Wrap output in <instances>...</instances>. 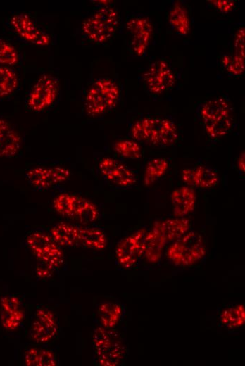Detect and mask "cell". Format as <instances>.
<instances>
[{
	"mask_svg": "<svg viewBox=\"0 0 245 366\" xmlns=\"http://www.w3.org/2000/svg\"><path fill=\"white\" fill-rule=\"evenodd\" d=\"M51 269H49L45 266L44 267H37L36 268V274L37 276L39 278L46 279L49 278L52 274Z\"/></svg>",
	"mask_w": 245,
	"mask_h": 366,
	"instance_id": "e575fe53",
	"label": "cell"
},
{
	"mask_svg": "<svg viewBox=\"0 0 245 366\" xmlns=\"http://www.w3.org/2000/svg\"><path fill=\"white\" fill-rule=\"evenodd\" d=\"M108 239L105 232L95 227L79 225L78 246L101 251L106 248Z\"/></svg>",
	"mask_w": 245,
	"mask_h": 366,
	"instance_id": "cb8c5ba5",
	"label": "cell"
},
{
	"mask_svg": "<svg viewBox=\"0 0 245 366\" xmlns=\"http://www.w3.org/2000/svg\"><path fill=\"white\" fill-rule=\"evenodd\" d=\"M175 81L174 70L165 59L153 62L143 75L144 87L153 96H159L170 90Z\"/></svg>",
	"mask_w": 245,
	"mask_h": 366,
	"instance_id": "8fae6325",
	"label": "cell"
},
{
	"mask_svg": "<svg viewBox=\"0 0 245 366\" xmlns=\"http://www.w3.org/2000/svg\"><path fill=\"white\" fill-rule=\"evenodd\" d=\"M116 154L123 158L138 160L142 157V149L133 139H123L116 141L113 146Z\"/></svg>",
	"mask_w": 245,
	"mask_h": 366,
	"instance_id": "f546056e",
	"label": "cell"
},
{
	"mask_svg": "<svg viewBox=\"0 0 245 366\" xmlns=\"http://www.w3.org/2000/svg\"><path fill=\"white\" fill-rule=\"evenodd\" d=\"M168 21L170 30L178 36H187L191 31L189 12L186 5L180 1H175L170 8Z\"/></svg>",
	"mask_w": 245,
	"mask_h": 366,
	"instance_id": "7402d4cb",
	"label": "cell"
},
{
	"mask_svg": "<svg viewBox=\"0 0 245 366\" xmlns=\"http://www.w3.org/2000/svg\"><path fill=\"white\" fill-rule=\"evenodd\" d=\"M99 170L106 180L116 187L127 188L137 182L134 171L113 158H102L99 163Z\"/></svg>",
	"mask_w": 245,
	"mask_h": 366,
	"instance_id": "5bb4252c",
	"label": "cell"
},
{
	"mask_svg": "<svg viewBox=\"0 0 245 366\" xmlns=\"http://www.w3.org/2000/svg\"><path fill=\"white\" fill-rule=\"evenodd\" d=\"M24 364L26 366H56L57 360L51 351L33 347L25 351Z\"/></svg>",
	"mask_w": 245,
	"mask_h": 366,
	"instance_id": "484cf974",
	"label": "cell"
},
{
	"mask_svg": "<svg viewBox=\"0 0 245 366\" xmlns=\"http://www.w3.org/2000/svg\"><path fill=\"white\" fill-rule=\"evenodd\" d=\"M125 28L128 34L127 49L130 53L134 57H143L152 37L151 20L144 15L133 14L126 19Z\"/></svg>",
	"mask_w": 245,
	"mask_h": 366,
	"instance_id": "30bf717a",
	"label": "cell"
},
{
	"mask_svg": "<svg viewBox=\"0 0 245 366\" xmlns=\"http://www.w3.org/2000/svg\"><path fill=\"white\" fill-rule=\"evenodd\" d=\"M120 96V87L114 79L109 77L96 78L84 93V111L90 118L103 115L116 107Z\"/></svg>",
	"mask_w": 245,
	"mask_h": 366,
	"instance_id": "3957f363",
	"label": "cell"
},
{
	"mask_svg": "<svg viewBox=\"0 0 245 366\" xmlns=\"http://www.w3.org/2000/svg\"><path fill=\"white\" fill-rule=\"evenodd\" d=\"M206 248L203 236L194 231H189L168 245L165 251L167 260L177 267L193 266L205 257Z\"/></svg>",
	"mask_w": 245,
	"mask_h": 366,
	"instance_id": "5b68a950",
	"label": "cell"
},
{
	"mask_svg": "<svg viewBox=\"0 0 245 366\" xmlns=\"http://www.w3.org/2000/svg\"><path fill=\"white\" fill-rule=\"evenodd\" d=\"M22 139L18 132L6 120L0 118V158H13L20 151Z\"/></svg>",
	"mask_w": 245,
	"mask_h": 366,
	"instance_id": "44dd1931",
	"label": "cell"
},
{
	"mask_svg": "<svg viewBox=\"0 0 245 366\" xmlns=\"http://www.w3.org/2000/svg\"><path fill=\"white\" fill-rule=\"evenodd\" d=\"M222 325L230 329L241 327L245 324V308L238 304L224 309L220 315Z\"/></svg>",
	"mask_w": 245,
	"mask_h": 366,
	"instance_id": "4316f807",
	"label": "cell"
},
{
	"mask_svg": "<svg viewBox=\"0 0 245 366\" xmlns=\"http://www.w3.org/2000/svg\"><path fill=\"white\" fill-rule=\"evenodd\" d=\"M97 315L101 327L114 329L122 317L123 308L115 302H102L98 305Z\"/></svg>",
	"mask_w": 245,
	"mask_h": 366,
	"instance_id": "d4e9b609",
	"label": "cell"
},
{
	"mask_svg": "<svg viewBox=\"0 0 245 366\" xmlns=\"http://www.w3.org/2000/svg\"><path fill=\"white\" fill-rule=\"evenodd\" d=\"M54 211L80 225L88 226L97 220L99 210L90 200L81 196L63 192L54 197L52 201Z\"/></svg>",
	"mask_w": 245,
	"mask_h": 366,
	"instance_id": "277c9868",
	"label": "cell"
},
{
	"mask_svg": "<svg viewBox=\"0 0 245 366\" xmlns=\"http://www.w3.org/2000/svg\"><path fill=\"white\" fill-rule=\"evenodd\" d=\"M70 175L71 171L62 165H38L27 170L25 177L32 188L42 191L66 182Z\"/></svg>",
	"mask_w": 245,
	"mask_h": 366,
	"instance_id": "7c38bea8",
	"label": "cell"
},
{
	"mask_svg": "<svg viewBox=\"0 0 245 366\" xmlns=\"http://www.w3.org/2000/svg\"><path fill=\"white\" fill-rule=\"evenodd\" d=\"M133 140L164 148L175 145L180 138L177 126L168 117L146 116L135 120L130 127Z\"/></svg>",
	"mask_w": 245,
	"mask_h": 366,
	"instance_id": "6da1fadb",
	"label": "cell"
},
{
	"mask_svg": "<svg viewBox=\"0 0 245 366\" xmlns=\"http://www.w3.org/2000/svg\"><path fill=\"white\" fill-rule=\"evenodd\" d=\"M6 25L15 36L25 44L40 47L51 44L49 32L28 13H13L8 17Z\"/></svg>",
	"mask_w": 245,
	"mask_h": 366,
	"instance_id": "ba28073f",
	"label": "cell"
},
{
	"mask_svg": "<svg viewBox=\"0 0 245 366\" xmlns=\"http://www.w3.org/2000/svg\"><path fill=\"white\" fill-rule=\"evenodd\" d=\"M169 162L165 158L150 159L144 170V184L149 187L161 178L169 168Z\"/></svg>",
	"mask_w": 245,
	"mask_h": 366,
	"instance_id": "f1b7e54d",
	"label": "cell"
},
{
	"mask_svg": "<svg viewBox=\"0 0 245 366\" xmlns=\"http://www.w3.org/2000/svg\"><path fill=\"white\" fill-rule=\"evenodd\" d=\"M181 177L187 186L203 189H211L220 182L216 170L210 166L203 165L184 168Z\"/></svg>",
	"mask_w": 245,
	"mask_h": 366,
	"instance_id": "2e32d148",
	"label": "cell"
},
{
	"mask_svg": "<svg viewBox=\"0 0 245 366\" xmlns=\"http://www.w3.org/2000/svg\"><path fill=\"white\" fill-rule=\"evenodd\" d=\"M244 57L237 55H225L222 58V65L230 75H240L244 69Z\"/></svg>",
	"mask_w": 245,
	"mask_h": 366,
	"instance_id": "d6a6232c",
	"label": "cell"
},
{
	"mask_svg": "<svg viewBox=\"0 0 245 366\" xmlns=\"http://www.w3.org/2000/svg\"><path fill=\"white\" fill-rule=\"evenodd\" d=\"M49 234L61 247L78 246L79 225L58 222L51 227Z\"/></svg>",
	"mask_w": 245,
	"mask_h": 366,
	"instance_id": "603a6c76",
	"label": "cell"
},
{
	"mask_svg": "<svg viewBox=\"0 0 245 366\" xmlns=\"http://www.w3.org/2000/svg\"><path fill=\"white\" fill-rule=\"evenodd\" d=\"M61 91L60 81L56 76L42 73L32 83L25 98V108L34 113H42L57 101Z\"/></svg>",
	"mask_w": 245,
	"mask_h": 366,
	"instance_id": "52a82bcc",
	"label": "cell"
},
{
	"mask_svg": "<svg viewBox=\"0 0 245 366\" xmlns=\"http://www.w3.org/2000/svg\"><path fill=\"white\" fill-rule=\"evenodd\" d=\"M120 27L118 11L108 3L99 4V6L81 25V36L84 42L101 45L113 39Z\"/></svg>",
	"mask_w": 245,
	"mask_h": 366,
	"instance_id": "7a4b0ae2",
	"label": "cell"
},
{
	"mask_svg": "<svg viewBox=\"0 0 245 366\" xmlns=\"http://www.w3.org/2000/svg\"><path fill=\"white\" fill-rule=\"evenodd\" d=\"M147 230L139 229L122 238L115 247L116 261L124 269L133 267L143 257L144 241Z\"/></svg>",
	"mask_w": 245,
	"mask_h": 366,
	"instance_id": "4fadbf2b",
	"label": "cell"
},
{
	"mask_svg": "<svg viewBox=\"0 0 245 366\" xmlns=\"http://www.w3.org/2000/svg\"><path fill=\"white\" fill-rule=\"evenodd\" d=\"M191 221L184 217H172L156 221L151 227L156 230L163 241L169 245L189 231Z\"/></svg>",
	"mask_w": 245,
	"mask_h": 366,
	"instance_id": "d6986e66",
	"label": "cell"
},
{
	"mask_svg": "<svg viewBox=\"0 0 245 366\" xmlns=\"http://www.w3.org/2000/svg\"><path fill=\"white\" fill-rule=\"evenodd\" d=\"M232 104L225 96L208 99L199 103L197 118L201 124L213 122L232 114Z\"/></svg>",
	"mask_w": 245,
	"mask_h": 366,
	"instance_id": "e0dca14e",
	"label": "cell"
},
{
	"mask_svg": "<svg viewBox=\"0 0 245 366\" xmlns=\"http://www.w3.org/2000/svg\"><path fill=\"white\" fill-rule=\"evenodd\" d=\"M215 10L222 13H228L237 8V1H207Z\"/></svg>",
	"mask_w": 245,
	"mask_h": 366,
	"instance_id": "836d02e7",
	"label": "cell"
},
{
	"mask_svg": "<svg viewBox=\"0 0 245 366\" xmlns=\"http://www.w3.org/2000/svg\"><path fill=\"white\" fill-rule=\"evenodd\" d=\"M19 86V77L11 67L0 66V101L13 95Z\"/></svg>",
	"mask_w": 245,
	"mask_h": 366,
	"instance_id": "83f0119b",
	"label": "cell"
},
{
	"mask_svg": "<svg viewBox=\"0 0 245 366\" xmlns=\"http://www.w3.org/2000/svg\"><path fill=\"white\" fill-rule=\"evenodd\" d=\"M19 61L20 54L16 47L0 37V66L11 68L17 65Z\"/></svg>",
	"mask_w": 245,
	"mask_h": 366,
	"instance_id": "1f68e13d",
	"label": "cell"
},
{
	"mask_svg": "<svg viewBox=\"0 0 245 366\" xmlns=\"http://www.w3.org/2000/svg\"><path fill=\"white\" fill-rule=\"evenodd\" d=\"M92 339L99 365L118 366L124 362L127 349L120 336L114 329L100 326L94 329Z\"/></svg>",
	"mask_w": 245,
	"mask_h": 366,
	"instance_id": "8992f818",
	"label": "cell"
},
{
	"mask_svg": "<svg viewBox=\"0 0 245 366\" xmlns=\"http://www.w3.org/2000/svg\"><path fill=\"white\" fill-rule=\"evenodd\" d=\"M58 327L52 311L39 308L36 310L30 329V339L37 343H46L57 335Z\"/></svg>",
	"mask_w": 245,
	"mask_h": 366,
	"instance_id": "9a60e30c",
	"label": "cell"
},
{
	"mask_svg": "<svg viewBox=\"0 0 245 366\" xmlns=\"http://www.w3.org/2000/svg\"><path fill=\"white\" fill-rule=\"evenodd\" d=\"M26 243L33 255L44 266L54 270L58 268L64 262V253L50 236L41 231L29 234Z\"/></svg>",
	"mask_w": 245,
	"mask_h": 366,
	"instance_id": "9c48e42d",
	"label": "cell"
},
{
	"mask_svg": "<svg viewBox=\"0 0 245 366\" xmlns=\"http://www.w3.org/2000/svg\"><path fill=\"white\" fill-rule=\"evenodd\" d=\"M0 305L2 327L8 331L18 328L25 315L19 298L13 295L4 296L0 300Z\"/></svg>",
	"mask_w": 245,
	"mask_h": 366,
	"instance_id": "ac0fdd59",
	"label": "cell"
},
{
	"mask_svg": "<svg viewBox=\"0 0 245 366\" xmlns=\"http://www.w3.org/2000/svg\"><path fill=\"white\" fill-rule=\"evenodd\" d=\"M170 203L173 215L184 217L195 208L196 194L193 187L182 186L174 189L170 194Z\"/></svg>",
	"mask_w": 245,
	"mask_h": 366,
	"instance_id": "ffe728a7",
	"label": "cell"
},
{
	"mask_svg": "<svg viewBox=\"0 0 245 366\" xmlns=\"http://www.w3.org/2000/svg\"><path fill=\"white\" fill-rule=\"evenodd\" d=\"M232 115L225 116L217 120L203 124L207 135L213 139L222 138L227 134L233 126Z\"/></svg>",
	"mask_w": 245,
	"mask_h": 366,
	"instance_id": "4dcf8cb0",
	"label": "cell"
},
{
	"mask_svg": "<svg viewBox=\"0 0 245 366\" xmlns=\"http://www.w3.org/2000/svg\"><path fill=\"white\" fill-rule=\"evenodd\" d=\"M237 166L238 170L244 173L245 172V155H244V151H243L239 156L237 158Z\"/></svg>",
	"mask_w": 245,
	"mask_h": 366,
	"instance_id": "d590c367",
	"label": "cell"
}]
</instances>
